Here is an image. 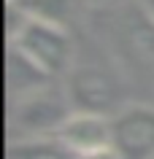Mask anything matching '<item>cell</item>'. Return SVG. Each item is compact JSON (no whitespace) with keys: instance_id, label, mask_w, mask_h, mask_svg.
Here are the masks:
<instances>
[{"instance_id":"1","label":"cell","mask_w":154,"mask_h":159,"mask_svg":"<svg viewBox=\"0 0 154 159\" xmlns=\"http://www.w3.org/2000/svg\"><path fill=\"white\" fill-rule=\"evenodd\" d=\"M108 35L116 62L130 75L154 78V16L141 0L116 11Z\"/></svg>"},{"instance_id":"2","label":"cell","mask_w":154,"mask_h":159,"mask_svg":"<svg viewBox=\"0 0 154 159\" xmlns=\"http://www.w3.org/2000/svg\"><path fill=\"white\" fill-rule=\"evenodd\" d=\"M65 92L70 97L73 111H89V113H119L124 100V81L116 67H108L103 62H86L73 65L65 81Z\"/></svg>"},{"instance_id":"3","label":"cell","mask_w":154,"mask_h":159,"mask_svg":"<svg viewBox=\"0 0 154 159\" xmlns=\"http://www.w3.org/2000/svg\"><path fill=\"white\" fill-rule=\"evenodd\" d=\"M8 43L16 46L19 51H25L30 59H35L54 78L62 73H70V67L76 65V43L65 25L27 19L22 30L14 38H8Z\"/></svg>"},{"instance_id":"4","label":"cell","mask_w":154,"mask_h":159,"mask_svg":"<svg viewBox=\"0 0 154 159\" xmlns=\"http://www.w3.org/2000/svg\"><path fill=\"white\" fill-rule=\"evenodd\" d=\"M73 113L65 89L46 86L43 92L14 102V127L22 138H57L65 119Z\"/></svg>"},{"instance_id":"5","label":"cell","mask_w":154,"mask_h":159,"mask_svg":"<svg viewBox=\"0 0 154 159\" xmlns=\"http://www.w3.org/2000/svg\"><path fill=\"white\" fill-rule=\"evenodd\" d=\"M114 148L124 159H154V105L127 102L114 113Z\"/></svg>"},{"instance_id":"6","label":"cell","mask_w":154,"mask_h":159,"mask_svg":"<svg viewBox=\"0 0 154 159\" xmlns=\"http://www.w3.org/2000/svg\"><path fill=\"white\" fill-rule=\"evenodd\" d=\"M57 140L73 157H84V154H92V151L108 148V146H114V116L73 111L65 119V124L60 127Z\"/></svg>"},{"instance_id":"7","label":"cell","mask_w":154,"mask_h":159,"mask_svg":"<svg viewBox=\"0 0 154 159\" xmlns=\"http://www.w3.org/2000/svg\"><path fill=\"white\" fill-rule=\"evenodd\" d=\"M6 78H8V97L11 102H19L25 97L43 92L51 86L54 75H49L35 59H30L25 51L8 43V54H6Z\"/></svg>"},{"instance_id":"8","label":"cell","mask_w":154,"mask_h":159,"mask_svg":"<svg viewBox=\"0 0 154 159\" xmlns=\"http://www.w3.org/2000/svg\"><path fill=\"white\" fill-rule=\"evenodd\" d=\"M8 159H76L57 138H22L8 148Z\"/></svg>"},{"instance_id":"9","label":"cell","mask_w":154,"mask_h":159,"mask_svg":"<svg viewBox=\"0 0 154 159\" xmlns=\"http://www.w3.org/2000/svg\"><path fill=\"white\" fill-rule=\"evenodd\" d=\"M22 6L30 19L38 22H51V25H65L68 27L73 8H76V0H14Z\"/></svg>"},{"instance_id":"10","label":"cell","mask_w":154,"mask_h":159,"mask_svg":"<svg viewBox=\"0 0 154 159\" xmlns=\"http://www.w3.org/2000/svg\"><path fill=\"white\" fill-rule=\"evenodd\" d=\"M76 159H124L119 151L108 146V148H100V151H92V154H84V157H76Z\"/></svg>"},{"instance_id":"11","label":"cell","mask_w":154,"mask_h":159,"mask_svg":"<svg viewBox=\"0 0 154 159\" xmlns=\"http://www.w3.org/2000/svg\"><path fill=\"white\" fill-rule=\"evenodd\" d=\"M84 3H89V6H95V8H100V6H111L114 0H84Z\"/></svg>"},{"instance_id":"12","label":"cell","mask_w":154,"mask_h":159,"mask_svg":"<svg viewBox=\"0 0 154 159\" xmlns=\"http://www.w3.org/2000/svg\"><path fill=\"white\" fill-rule=\"evenodd\" d=\"M141 3H143V6H146V11H149V14L154 16V0H141Z\"/></svg>"}]
</instances>
